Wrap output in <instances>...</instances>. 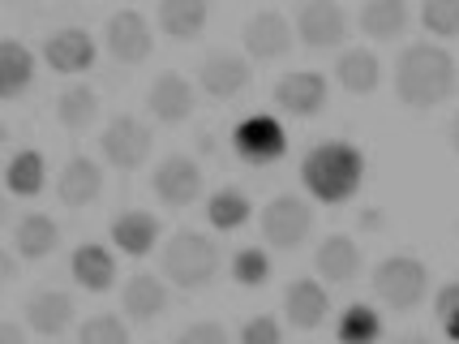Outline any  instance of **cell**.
<instances>
[{"instance_id": "cell-32", "label": "cell", "mask_w": 459, "mask_h": 344, "mask_svg": "<svg viewBox=\"0 0 459 344\" xmlns=\"http://www.w3.org/2000/svg\"><path fill=\"white\" fill-rule=\"evenodd\" d=\"M232 280L240 288H262V284L271 280V254L258 250V245H245L232 254Z\"/></svg>"}, {"instance_id": "cell-41", "label": "cell", "mask_w": 459, "mask_h": 344, "mask_svg": "<svg viewBox=\"0 0 459 344\" xmlns=\"http://www.w3.org/2000/svg\"><path fill=\"white\" fill-rule=\"evenodd\" d=\"M446 138H451V151L459 155V108H455V117H451V129H446Z\"/></svg>"}, {"instance_id": "cell-17", "label": "cell", "mask_w": 459, "mask_h": 344, "mask_svg": "<svg viewBox=\"0 0 459 344\" xmlns=\"http://www.w3.org/2000/svg\"><path fill=\"white\" fill-rule=\"evenodd\" d=\"M108 237H112V245H117L120 254H129V259H146L155 245H160L163 237V224L151 216V211H120V216H112V224H108Z\"/></svg>"}, {"instance_id": "cell-21", "label": "cell", "mask_w": 459, "mask_h": 344, "mask_svg": "<svg viewBox=\"0 0 459 344\" xmlns=\"http://www.w3.org/2000/svg\"><path fill=\"white\" fill-rule=\"evenodd\" d=\"M103 194V168L91 155H74L56 177V198L65 207H91Z\"/></svg>"}, {"instance_id": "cell-39", "label": "cell", "mask_w": 459, "mask_h": 344, "mask_svg": "<svg viewBox=\"0 0 459 344\" xmlns=\"http://www.w3.org/2000/svg\"><path fill=\"white\" fill-rule=\"evenodd\" d=\"M0 344H26V331L9 319H0Z\"/></svg>"}, {"instance_id": "cell-18", "label": "cell", "mask_w": 459, "mask_h": 344, "mask_svg": "<svg viewBox=\"0 0 459 344\" xmlns=\"http://www.w3.org/2000/svg\"><path fill=\"white\" fill-rule=\"evenodd\" d=\"M168 284L163 276L155 271H138V276H129L125 288H120V310H125V319H134V323H155L163 310H168Z\"/></svg>"}, {"instance_id": "cell-15", "label": "cell", "mask_w": 459, "mask_h": 344, "mask_svg": "<svg viewBox=\"0 0 459 344\" xmlns=\"http://www.w3.org/2000/svg\"><path fill=\"white\" fill-rule=\"evenodd\" d=\"M283 314H288V323L297 327V331H318V327L326 323V314H331V293H326V284L314 280V276L292 280L288 293H283Z\"/></svg>"}, {"instance_id": "cell-38", "label": "cell", "mask_w": 459, "mask_h": 344, "mask_svg": "<svg viewBox=\"0 0 459 344\" xmlns=\"http://www.w3.org/2000/svg\"><path fill=\"white\" fill-rule=\"evenodd\" d=\"M18 276V254L13 250H0V284H9Z\"/></svg>"}, {"instance_id": "cell-42", "label": "cell", "mask_w": 459, "mask_h": 344, "mask_svg": "<svg viewBox=\"0 0 459 344\" xmlns=\"http://www.w3.org/2000/svg\"><path fill=\"white\" fill-rule=\"evenodd\" d=\"M395 344H434V340H429L425 331H408V336H400V340H395Z\"/></svg>"}, {"instance_id": "cell-5", "label": "cell", "mask_w": 459, "mask_h": 344, "mask_svg": "<svg viewBox=\"0 0 459 344\" xmlns=\"http://www.w3.org/2000/svg\"><path fill=\"white\" fill-rule=\"evenodd\" d=\"M100 151L112 168H120V172H138V168H146L151 151H155V134H151L146 121L129 117V112H117L112 121L103 125Z\"/></svg>"}, {"instance_id": "cell-22", "label": "cell", "mask_w": 459, "mask_h": 344, "mask_svg": "<svg viewBox=\"0 0 459 344\" xmlns=\"http://www.w3.org/2000/svg\"><path fill=\"white\" fill-rule=\"evenodd\" d=\"M314 271L326 284H352L360 276V245L352 237H343V233H331L314 250Z\"/></svg>"}, {"instance_id": "cell-13", "label": "cell", "mask_w": 459, "mask_h": 344, "mask_svg": "<svg viewBox=\"0 0 459 344\" xmlns=\"http://www.w3.org/2000/svg\"><path fill=\"white\" fill-rule=\"evenodd\" d=\"M326 95H331V86H326V78L314 74V69H292V74H283V78L275 82V103H280V112L300 117V121L318 117L322 108H326Z\"/></svg>"}, {"instance_id": "cell-20", "label": "cell", "mask_w": 459, "mask_h": 344, "mask_svg": "<svg viewBox=\"0 0 459 344\" xmlns=\"http://www.w3.org/2000/svg\"><path fill=\"white\" fill-rule=\"evenodd\" d=\"M26 327L35 331V336H65L69 323H74V314H78V305L69 293H60V288H43L35 297H26Z\"/></svg>"}, {"instance_id": "cell-25", "label": "cell", "mask_w": 459, "mask_h": 344, "mask_svg": "<svg viewBox=\"0 0 459 344\" xmlns=\"http://www.w3.org/2000/svg\"><path fill=\"white\" fill-rule=\"evenodd\" d=\"M335 82H340L348 95H374L382 82V61L369 48H348L340 61H335Z\"/></svg>"}, {"instance_id": "cell-24", "label": "cell", "mask_w": 459, "mask_h": 344, "mask_svg": "<svg viewBox=\"0 0 459 344\" xmlns=\"http://www.w3.org/2000/svg\"><path fill=\"white\" fill-rule=\"evenodd\" d=\"M56 245H60V224L52 220V216H43V211L22 216L18 228H13V254H18V259L39 263L48 254H56Z\"/></svg>"}, {"instance_id": "cell-27", "label": "cell", "mask_w": 459, "mask_h": 344, "mask_svg": "<svg viewBox=\"0 0 459 344\" xmlns=\"http://www.w3.org/2000/svg\"><path fill=\"white\" fill-rule=\"evenodd\" d=\"M408 18H412V13H408L403 0H369V4L357 13L360 31H365L369 40H378V43L400 40L403 31H408Z\"/></svg>"}, {"instance_id": "cell-19", "label": "cell", "mask_w": 459, "mask_h": 344, "mask_svg": "<svg viewBox=\"0 0 459 344\" xmlns=\"http://www.w3.org/2000/svg\"><path fill=\"white\" fill-rule=\"evenodd\" d=\"M69 276L78 288L86 293H108L117 284V254L100 242H82L74 254H69Z\"/></svg>"}, {"instance_id": "cell-34", "label": "cell", "mask_w": 459, "mask_h": 344, "mask_svg": "<svg viewBox=\"0 0 459 344\" xmlns=\"http://www.w3.org/2000/svg\"><path fill=\"white\" fill-rule=\"evenodd\" d=\"M78 344H129V327L120 323V314H91L78 327Z\"/></svg>"}, {"instance_id": "cell-2", "label": "cell", "mask_w": 459, "mask_h": 344, "mask_svg": "<svg viewBox=\"0 0 459 344\" xmlns=\"http://www.w3.org/2000/svg\"><path fill=\"white\" fill-rule=\"evenodd\" d=\"M360 181H365V155L352 142H318L300 160V185L309 190V198H318L326 207L357 198Z\"/></svg>"}, {"instance_id": "cell-40", "label": "cell", "mask_w": 459, "mask_h": 344, "mask_svg": "<svg viewBox=\"0 0 459 344\" xmlns=\"http://www.w3.org/2000/svg\"><path fill=\"white\" fill-rule=\"evenodd\" d=\"M442 331H446V340H455V344H459V310L451 314V319H442Z\"/></svg>"}, {"instance_id": "cell-10", "label": "cell", "mask_w": 459, "mask_h": 344, "mask_svg": "<svg viewBox=\"0 0 459 344\" xmlns=\"http://www.w3.org/2000/svg\"><path fill=\"white\" fill-rule=\"evenodd\" d=\"M194 108H198V91H194V82L185 78V74H177V69L160 74V78L151 82V91H146V112L160 125L189 121Z\"/></svg>"}, {"instance_id": "cell-37", "label": "cell", "mask_w": 459, "mask_h": 344, "mask_svg": "<svg viewBox=\"0 0 459 344\" xmlns=\"http://www.w3.org/2000/svg\"><path fill=\"white\" fill-rule=\"evenodd\" d=\"M459 310V280H451V284H442L438 288V297H434V314H438V323L442 319H451Z\"/></svg>"}, {"instance_id": "cell-7", "label": "cell", "mask_w": 459, "mask_h": 344, "mask_svg": "<svg viewBox=\"0 0 459 344\" xmlns=\"http://www.w3.org/2000/svg\"><path fill=\"white\" fill-rule=\"evenodd\" d=\"M232 151H237V160L254 163V168H271V163H280L288 155V129L266 112L245 117L232 129Z\"/></svg>"}, {"instance_id": "cell-16", "label": "cell", "mask_w": 459, "mask_h": 344, "mask_svg": "<svg viewBox=\"0 0 459 344\" xmlns=\"http://www.w3.org/2000/svg\"><path fill=\"white\" fill-rule=\"evenodd\" d=\"M249 78H254V69L237 52H211L198 65V86L211 100H237L240 91L249 86Z\"/></svg>"}, {"instance_id": "cell-9", "label": "cell", "mask_w": 459, "mask_h": 344, "mask_svg": "<svg viewBox=\"0 0 459 344\" xmlns=\"http://www.w3.org/2000/svg\"><path fill=\"white\" fill-rule=\"evenodd\" d=\"M202 168L198 160H189V155H168V160L155 163V172H151V190H155V198L163 207H194L202 198Z\"/></svg>"}, {"instance_id": "cell-1", "label": "cell", "mask_w": 459, "mask_h": 344, "mask_svg": "<svg viewBox=\"0 0 459 344\" xmlns=\"http://www.w3.org/2000/svg\"><path fill=\"white\" fill-rule=\"evenodd\" d=\"M459 86V65L442 43H412L403 48L395 61V95L403 108H438L455 95Z\"/></svg>"}, {"instance_id": "cell-43", "label": "cell", "mask_w": 459, "mask_h": 344, "mask_svg": "<svg viewBox=\"0 0 459 344\" xmlns=\"http://www.w3.org/2000/svg\"><path fill=\"white\" fill-rule=\"evenodd\" d=\"M360 228H382V216L378 211H365V216H360Z\"/></svg>"}, {"instance_id": "cell-23", "label": "cell", "mask_w": 459, "mask_h": 344, "mask_svg": "<svg viewBox=\"0 0 459 344\" xmlns=\"http://www.w3.org/2000/svg\"><path fill=\"white\" fill-rule=\"evenodd\" d=\"M206 18H211L206 0H163L155 9V22L172 43H194L206 31Z\"/></svg>"}, {"instance_id": "cell-44", "label": "cell", "mask_w": 459, "mask_h": 344, "mask_svg": "<svg viewBox=\"0 0 459 344\" xmlns=\"http://www.w3.org/2000/svg\"><path fill=\"white\" fill-rule=\"evenodd\" d=\"M4 224H9V194L0 190V228H4Z\"/></svg>"}, {"instance_id": "cell-26", "label": "cell", "mask_w": 459, "mask_h": 344, "mask_svg": "<svg viewBox=\"0 0 459 344\" xmlns=\"http://www.w3.org/2000/svg\"><path fill=\"white\" fill-rule=\"evenodd\" d=\"M35 82V52L18 40H0V100H18Z\"/></svg>"}, {"instance_id": "cell-3", "label": "cell", "mask_w": 459, "mask_h": 344, "mask_svg": "<svg viewBox=\"0 0 459 344\" xmlns=\"http://www.w3.org/2000/svg\"><path fill=\"white\" fill-rule=\"evenodd\" d=\"M220 245L211 242L206 233L198 228H177L172 242H163V254H160V271L168 284H177L185 293H198L206 284L220 276Z\"/></svg>"}, {"instance_id": "cell-8", "label": "cell", "mask_w": 459, "mask_h": 344, "mask_svg": "<svg viewBox=\"0 0 459 344\" xmlns=\"http://www.w3.org/2000/svg\"><path fill=\"white\" fill-rule=\"evenodd\" d=\"M103 48L108 57L120 65H142L155 48V35H151V22L138 9H117L112 18L103 22Z\"/></svg>"}, {"instance_id": "cell-4", "label": "cell", "mask_w": 459, "mask_h": 344, "mask_svg": "<svg viewBox=\"0 0 459 344\" xmlns=\"http://www.w3.org/2000/svg\"><path fill=\"white\" fill-rule=\"evenodd\" d=\"M374 293H378L382 305L408 314L429 293V267L420 263V259H412V254H391V259H382L374 267Z\"/></svg>"}, {"instance_id": "cell-11", "label": "cell", "mask_w": 459, "mask_h": 344, "mask_svg": "<svg viewBox=\"0 0 459 344\" xmlns=\"http://www.w3.org/2000/svg\"><path fill=\"white\" fill-rule=\"evenodd\" d=\"M292 22L275 13V9H258L254 18L245 22V31H240V43H245V52L254 57V61H280L292 52Z\"/></svg>"}, {"instance_id": "cell-6", "label": "cell", "mask_w": 459, "mask_h": 344, "mask_svg": "<svg viewBox=\"0 0 459 344\" xmlns=\"http://www.w3.org/2000/svg\"><path fill=\"white\" fill-rule=\"evenodd\" d=\"M314 233V207L300 194H275L262 207V237L275 250H300Z\"/></svg>"}, {"instance_id": "cell-12", "label": "cell", "mask_w": 459, "mask_h": 344, "mask_svg": "<svg viewBox=\"0 0 459 344\" xmlns=\"http://www.w3.org/2000/svg\"><path fill=\"white\" fill-rule=\"evenodd\" d=\"M297 40L305 48H340L348 40V13L335 0H309L297 9Z\"/></svg>"}, {"instance_id": "cell-35", "label": "cell", "mask_w": 459, "mask_h": 344, "mask_svg": "<svg viewBox=\"0 0 459 344\" xmlns=\"http://www.w3.org/2000/svg\"><path fill=\"white\" fill-rule=\"evenodd\" d=\"M240 344H283V327L271 314H254L240 327Z\"/></svg>"}, {"instance_id": "cell-28", "label": "cell", "mask_w": 459, "mask_h": 344, "mask_svg": "<svg viewBox=\"0 0 459 344\" xmlns=\"http://www.w3.org/2000/svg\"><path fill=\"white\" fill-rule=\"evenodd\" d=\"M43 185H48V160H43V151L26 146V151H18L13 160L4 163V190H9V194L39 198Z\"/></svg>"}, {"instance_id": "cell-45", "label": "cell", "mask_w": 459, "mask_h": 344, "mask_svg": "<svg viewBox=\"0 0 459 344\" xmlns=\"http://www.w3.org/2000/svg\"><path fill=\"white\" fill-rule=\"evenodd\" d=\"M4 142H9V125H0V146H4Z\"/></svg>"}, {"instance_id": "cell-36", "label": "cell", "mask_w": 459, "mask_h": 344, "mask_svg": "<svg viewBox=\"0 0 459 344\" xmlns=\"http://www.w3.org/2000/svg\"><path fill=\"white\" fill-rule=\"evenodd\" d=\"M177 344H232L228 327L215 323V319H202V323H189L177 336Z\"/></svg>"}, {"instance_id": "cell-14", "label": "cell", "mask_w": 459, "mask_h": 344, "mask_svg": "<svg viewBox=\"0 0 459 344\" xmlns=\"http://www.w3.org/2000/svg\"><path fill=\"white\" fill-rule=\"evenodd\" d=\"M95 52H100L95 35L82 31V26H65V31L43 40V61L52 74H86L95 65Z\"/></svg>"}, {"instance_id": "cell-31", "label": "cell", "mask_w": 459, "mask_h": 344, "mask_svg": "<svg viewBox=\"0 0 459 344\" xmlns=\"http://www.w3.org/2000/svg\"><path fill=\"white\" fill-rule=\"evenodd\" d=\"M335 336H340V344H378L382 340V314L374 310V305L352 302L340 314Z\"/></svg>"}, {"instance_id": "cell-30", "label": "cell", "mask_w": 459, "mask_h": 344, "mask_svg": "<svg viewBox=\"0 0 459 344\" xmlns=\"http://www.w3.org/2000/svg\"><path fill=\"white\" fill-rule=\"evenodd\" d=\"M56 121L65 125V129H74V134L91 129V125L100 121V95H95L86 82L65 86V91L56 95Z\"/></svg>"}, {"instance_id": "cell-29", "label": "cell", "mask_w": 459, "mask_h": 344, "mask_svg": "<svg viewBox=\"0 0 459 344\" xmlns=\"http://www.w3.org/2000/svg\"><path fill=\"white\" fill-rule=\"evenodd\" d=\"M254 220V203H249V194L237 190V185H223L215 190L211 198H206V224L215 228V233H237L245 224Z\"/></svg>"}, {"instance_id": "cell-33", "label": "cell", "mask_w": 459, "mask_h": 344, "mask_svg": "<svg viewBox=\"0 0 459 344\" xmlns=\"http://www.w3.org/2000/svg\"><path fill=\"white\" fill-rule=\"evenodd\" d=\"M420 26L434 40H459V0H425L420 4Z\"/></svg>"}]
</instances>
